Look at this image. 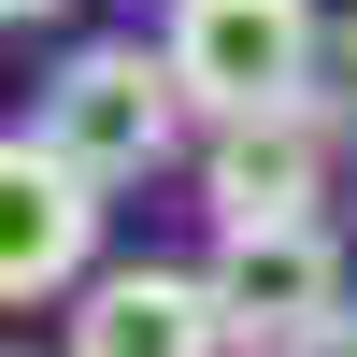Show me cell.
<instances>
[{
	"label": "cell",
	"mask_w": 357,
	"mask_h": 357,
	"mask_svg": "<svg viewBox=\"0 0 357 357\" xmlns=\"http://www.w3.org/2000/svg\"><path fill=\"white\" fill-rule=\"evenodd\" d=\"M158 57H172V86H186V114L243 129V114H286V100H314L329 15H314V0H172Z\"/></svg>",
	"instance_id": "1"
},
{
	"label": "cell",
	"mask_w": 357,
	"mask_h": 357,
	"mask_svg": "<svg viewBox=\"0 0 357 357\" xmlns=\"http://www.w3.org/2000/svg\"><path fill=\"white\" fill-rule=\"evenodd\" d=\"M43 143L86 172V186H143V172L186 143V86H172V57H158V43H86V57H57Z\"/></svg>",
	"instance_id": "2"
},
{
	"label": "cell",
	"mask_w": 357,
	"mask_h": 357,
	"mask_svg": "<svg viewBox=\"0 0 357 357\" xmlns=\"http://www.w3.org/2000/svg\"><path fill=\"white\" fill-rule=\"evenodd\" d=\"M100 286V186L57 158L43 129H0V314Z\"/></svg>",
	"instance_id": "3"
},
{
	"label": "cell",
	"mask_w": 357,
	"mask_h": 357,
	"mask_svg": "<svg viewBox=\"0 0 357 357\" xmlns=\"http://www.w3.org/2000/svg\"><path fill=\"white\" fill-rule=\"evenodd\" d=\"M215 314H229V343H257V357H301L314 329H343V243L329 229H215Z\"/></svg>",
	"instance_id": "4"
},
{
	"label": "cell",
	"mask_w": 357,
	"mask_h": 357,
	"mask_svg": "<svg viewBox=\"0 0 357 357\" xmlns=\"http://www.w3.org/2000/svg\"><path fill=\"white\" fill-rule=\"evenodd\" d=\"M329 100H286V114H243V129L200 143V200H215V229H301L314 186H329Z\"/></svg>",
	"instance_id": "5"
},
{
	"label": "cell",
	"mask_w": 357,
	"mask_h": 357,
	"mask_svg": "<svg viewBox=\"0 0 357 357\" xmlns=\"http://www.w3.org/2000/svg\"><path fill=\"white\" fill-rule=\"evenodd\" d=\"M72 357H229V314H215V272H100L72 286Z\"/></svg>",
	"instance_id": "6"
},
{
	"label": "cell",
	"mask_w": 357,
	"mask_h": 357,
	"mask_svg": "<svg viewBox=\"0 0 357 357\" xmlns=\"http://www.w3.org/2000/svg\"><path fill=\"white\" fill-rule=\"evenodd\" d=\"M314 86H329V114H357V15L329 29V57H314Z\"/></svg>",
	"instance_id": "7"
},
{
	"label": "cell",
	"mask_w": 357,
	"mask_h": 357,
	"mask_svg": "<svg viewBox=\"0 0 357 357\" xmlns=\"http://www.w3.org/2000/svg\"><path fill=\"white\" fill-rule=\"evenodd\" d=\"M301 357H357V314H343V329H314V343H301Z\"/></svg>",
	"instance_id": "8"
},
{
	"label": "cell",
	"mask_w": 357,
	"mask_h": 357,
	"mask_svg": "<svg viewBox=\"0 0 357 357\" xmlns=\"http://www.w3.org/2000/svg\"><path fill=\"white\" fill-rule=\"evenodd\" d=\"M29 15H57V0H0V29H29Z\"/></svg>",
	"instance_id": "9"
}]
</instances>
